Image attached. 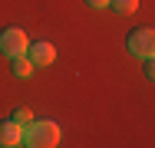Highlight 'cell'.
<instances>
[{
	"label": "cell",
	"instance_id": "6da1fadb",
	"mask_svg": "<svg viewBox=\"0 0 155 148\" xmlns=\"http://www.w3.org/2000/svg\"><path fill=\"white\" fill-rule=\"evenodd\" d=\"M23 142L30 148H56L60 145V125L53 118H33L23 125Z\"/></svg>",
	"mask_w": 155,
	"mask_h": 148
},
{
	"label": "cell",
	"instance_id": "7a4b0ae2",
	"mask_svg": "<svg viewBox=\"0 0 155 148\" xmlns=\"http://www.w3.org/2000/svg\"><path fill=\"white\" fill-rule=\"evenodd\" d=\"M129 53L139 59H152L155 56V30H149V27L132 30L129 33Z\"/></svg>",
	"mask_w": 155,
	"mask_h": 148
},
{
	"label": "cell",
	"instance_id": "3957f363",
	"mask_svg": "<svg viewBox=\"0 0 155 148\" xmlns=\"http://www.w3.org/2000/svg\"><path fill=\"white\" fill-rule=\"evenodd\" d=\"M27 46H30V43H27V33H23V30H17V27H10V30H3V33H0V53H3V56H20V53H27Z\"/></svg>",
	"mask_w": 155,
	"mask_h": 148
},
{
	"label": "cell",
	"instance_id": "277c9868",
	"mask_svg": "<svg viewBox=\"0 0 155 148\" xmlns=\"http://www.w3.org/2000/svg\"><path fill=\"white\" fill-rule=\"evenodd\" d=\"M0 145H3V148L23 145V125H20V122H13V118L0 122Z\"/></svg>",
	"mask_w": 155,
	"mask_h": 148
},
{
	"label": "cell",
	"instance_id": "5b68a950",
	"mask_svg": "<svg viewBox=\"0 0 155 148\" xmlns=\"http://www.w3.org/2000/svg\"><path fill=\"white\" fill-rule=\"evenodd\" d=\"M30 59H33V66H50V63L56 59V50H53V43H43V40L30 43Z\"/></svg>",
	"mask_w": 155,
	"mask_h": 148
},
{
	"label": "cell",
	"instance_id": "8992f818",
	"mask_svg": "<svg viewBox=\"0 0 155 148\" xmlns=\"http://www.w3.org/2000/svg\"><path fill=\"white\" fill-rule=\"evenodd\" d=\"M13 76H17V79H30L33 76V59L27 56V53L13 56Z\"/></svg>",
	"mask_w": 155,
	"mask_h": 148
},
{
	"label": "cell",
	"instance_id": "52a82bcc",
	"mask_svg": "<svg viewBox=\"0 0 155 148\" xmlns=\"http://www.w3.org/2000/svg\"><path fill=\"white\" fill-rule=\"evenodd\" d=\"M109 7H112L116 13H135V10H139V0H112Z\"/></svg>",
	"mask_w": 155,
	"mask_h": 148
},
{
	"label": "cell",
	"instance_id": "ba28073f",
	"mask_svg": "<svg viewBox=\"0 0 155 148\" xmlns=\"http://www.w3.org/2000/svg\"><path fill=\"white\" fill-rule=\"evenodd\" d=\"M13 122H20V125H30V122H33V112H30V109H17V112H13Z\"/></svg>",
	"mask_w": 155,
	"mask_h": 148
},
{
	"label": "cell",
	"instance_id": "9c48e42d",
	"mask_svg": "<svg viewBox=\"0 0 155 148\" xmlns=\"http://www.w3.org/2000/svg\"><path fill=\"white\" fill-rule=\"evenodd\" d=\"M145 76L155 82V56H152V59H145Z\"/></svg>",
	"mask_w": 155,
	"mask_h": 148
},
{
	"label": "cell",
	"instance_id": "30bf717a",
	"mask_svg": "<svg viewBox=\"0 0 155 148\" xmlns=\"http://www.w3.org/2000/svg\"><path fill=\"white\" fill-rule=\"evenodd\" d=\"M86 3H89V7H93V10H106V7H109V3H112V0H86Z\"/></svg>",
	"mask_w": 155,
	"mask_h": 148
}]
</instances>
